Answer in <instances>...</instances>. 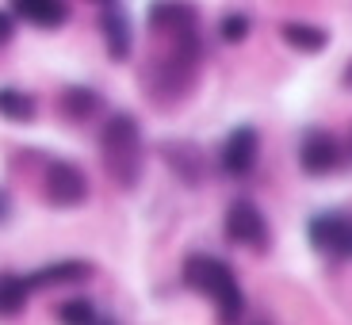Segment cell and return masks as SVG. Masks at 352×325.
Instances as JSON below:
<instances>
[{
  "label": "cell",
  "mask_w": 352,
  "mask_h": 325,
  "mask_svg": "<svg viewBox=\"0 0 352 325\" xmlns=\"http://www.w3.org/2000/svg\"><path fill=\"white\" fill-rule=\"evenodd\" d=\"M203 54H207V46H203L199 27L153 35V50L138 73L142 96L150 100L157 111H176L180 104H188L195 85H199Z\"/></svg>",
  "instance_id": "cell-1"
},
{
  "label": "cell",
  "mask_w": 352,
  "mask_h": 325,
  "mask_svg": "<svg viewBox=\"0 0 352 325\" xmlns=\"http://www.w3.org/2000/svg\"><path fill=\"white\" fill-rule=\"evenodd\" d=\"M100 165L119 192H134L146 172V138L131 111H111L100 126Z\"/></svg>",
  "instance_id": "cell-2"
},
{
  "label": "cell",
  "mask_w": 352,
  "mask_h": 325,
  "mask_svg": "<svg viewBox=\"0 0 352 325\" xmlns=\"http://www.w3.org/2000/svg\"><path fill=\"white\" fill-rule=\"evenodd\" d=\"M180 280L184 287H192L195 295L211 299L219 325H241L245 322V291L238 283V272L230 268L222 256L211 253H192L180 268Z\"/></svg>",
  "instance_id": "cell-3"
},
{
  "label": "cell",
  "mask_w": 352,
  "mask_h": 325,
  "mask_svg": "<svg viewBox=\"0 0 352 325\" xmlns=\"http://www.w3.org/2000/svg\"><path fill=\"white\" fill-rule=\"evenodd\" d=\"M35 192L43 195V203L54 207V211H73V207H80V203L88 199V176L77 161L38 153Z\"/></svg>",
  "instance_id": "cell-4"
},
{
  "label": "cell",
  "mask_w": 352,
  "mask_h": 325,
  "mask_svg": "<svg viewBox=\"0 0 352 325\" xmlns=\"http://www.w3.org/2000/svg\"><path fill=\"white\" fill-rule=\"evenodd\" d=\"M307 241L322 260L349 264L352 260V211L329 207V211L310 214L307 222Z\"/></svg>",
  "instance_id": "cell-5"
},
{
  "label": "cell",
  "mask_w": 352,
  "mask_h": 325,
  "mask_svg": "<svg viewBox=\"0 0 352 325\" xmlns=\"http://www.w3.org/2000/svg\"><path fill=\"white\" fill-rule=\"evenodd\" d=\"M222 229H226V241L230 245L245 249V253H268L272 249V226L264 218V211L256 207L253 199L238 195V199H230L226 214H222Z\"/></svg>",
  "instance_id": "cell-6"
},
{
  "label": "cell",
  "mask_w": 352,
  "mask_h": 325,
  "mask_svg": "<svg viewBox=\"0 0 352 325\" xmlns=\"http://www.w3.org/2000/svg\"><path fill=\"white\" fill-rule=\"evenodd\" d=\"M299 168L314 180L341 172V138L326 126H310L299 134Z\"/></svg>",
  "instance_id": "cell-7"
},
{
  "label": "cell",
  "mask_w": 352,
  "mask_h": 325,
  "mask_svg": "<svg viewBox=\"0 0 352 325\" xmlns=\"http://www.w3.org/2000/svg\"><path fill=\"white\" fill-rule=\"evenodd\" d=\"M157 153H161V161L168 165V172H173L180 184H188V188L207 184L211 161H207V153H203L199 142H192V138H165L157 146Z\"/></svg>",
  "instance_id": "cell-8"
},
{
  "label": "cell",
  "mask_w": 352,
  "mask_h": 325,
  "mask_svg": "<svg viewBox=\"0 0 352 325\" xmlns=\"http://www.w3.org/2000/svg\"><path fill=\"white\" fill-rule=\"evenodd\" d=\"M256 161H261V131L249 123L234 126V131L222 138V150H219V168L234 180H245L253 176Z\"/></svg>",
  "instance_id": "cell-9"
},
{
  "label": "cell",
  "mask_w": 352,
  "mask_h": 325,
  "mask_svg": "<svg viewBox=\"0 0 352 325\" xmlns=\"http://www.w3.org/2000/svg\"><path fill=\"white\" fill-rule=\"evenodd\" d=\"M96 27H100V38H104V50L115 65L131 62L134 54V23L126 16L123 4H100V16H96Z\"/></svg>",
  "instance_id": "cell-10"
},
{
  "label": "cell",
  "mask_w": 352,
  "mask_h": 325,
  "mask_svg": "<svg viewBox=\"0 0 352 325\" xmlns=\"http://www.w3.org/2000/svg\"><path fill=\"white\" fill-rule=\"evenodd\" d=\"M92 264L88 260H77V256H65V260H50L35 272H27V287L31 295L35 291H65V287H80L85 280H92Z\"/></svg>",
  "instance_id": "cell-11"
},
{
  "label": "cell",
  "mask_w": 352,
  "mask_h": 325,
  "mask_svg": "<svg viewBox=\"0 0 352 325\" xmlns=\"http://www.w3.org/2000/svg\"><path fill=\"white\" fill-rule=\"evenodd\" d=\"M104 107H107L104 96L88 85H65L62 92H58V115H62L69 126H85V123H92V119H100Z\"/></svg>",
  "instance_id": "cell-12"
},
{
  "label": "cell",
  "mask_w": 352,
  "mask_h": 325,
  "mask_svg": "<svg viewBox=\"0 0 352 325\" xmlns=\"http://www.w3.org/2000/svg\"><path fill=\"white\" fill-rule=\"evenodd\" d=\"M69 4H62V0H19V4H12V16L23 19V23L38 27V31H58V27L69 23Z\"/></svg>",
  "instance_id": "cell-13"
},
{
  "label": "cell",
  "mask_w": 352,
  "mask_h": 325,
  "mask_svg": "<svg viewBox=\"0 0 352 325\" xmlns=\"http://www.w3.org/2000/svg\"><path fill=\"white\" fill-rule=\"evenodd\" d=\"M146 23H150L153 35L188 31V27H199V12H195L192 4H150V12H146Z\"/></svg>",
  "instance_id": "cell-14"
},
{
  "label": "cell",
  "mask_w": 352,
  "mask_h": 325,
  "mask_svg": "<svg viewBox=\"0 0 352 325\" xmlns=\"http://www.w3.org/2000/svg\"><path fill=\"white\" fill-rule=\"evenodd\" d=\"M280 38L299 54H322L329 46V31L318 23H307V19H287L280 27Z\"/></svg>",
  "instance_id": "cell-15"
},
{
  "label": "cell",
  "mask_w": 352,
  "mask_h": 325,
  "mask_svg": "<svg viewBox=\"0 0 352 325\" xmlns=\"http://www.w3.org/2000/svg\"><path fill=\"white\" fill-rule=\"evenodd\" d=\"M31 302V287H27V276L19 272H0V322H12L19 317Z\"/></svg>",
  "instance_id": "cell-16"
},
{
  "label": "cell",
  "mask_w": 352,
  "mask_h": 325,
  "mask_svg": "<svg viewBox=\"0 0 352 325\" xmlns=\"http://www.w3.org/2000/svg\"><path fill=\"white\" fill-rule=\"evenodd\" d=\"M0 119H8V123H35V119H38L35 92L4 85V88H0Z\"/></svg>",
  "instance_id": "cell-17"
},
{
  "label": "cell",
  "mask_w": 352,
  "mask_h": 325,
  "mask_svg": "<svg viewBox=\"0 0 352 325\" xmlns=\"http://www.w3.org/2000/svg\"><path fill=\"white\" fill-rule=\"evenodd\" d=\"M54 317H58V325H96L100 322V306L92 299H85V295H69V299L58 302Z\"/></svg>",
  "instance_id": "cell-18"
},
{
  "label": "cell",
  "mask_w": 352,
  "mask_h": 325,
  "mask_svg": "<svg viewBox=\"0 0 352 325\" xmlns=\"http://www.w3.org/2000/svg\"><path fill=\"white\" fill-rule=\"evenodd\" d=\"M249 31H253V16H249V12H222L219 38L226 46H241L249 38Z\"/></svg>",
  "instance_id": "cell-19"
},
{
  "label": "cell",
  "mask_w": 352,
  "mask_h": 325,
  "mask_svg": "<svg viewBox=\"0 0 352 325\" xmlns=\"http://www.w3.org/2000/svg\"><path fill=\"white\" fill-rule=\"evenodd\" d=\"M16 38V16L12 8H0V46H8Z\"/></svg>",
  "instance_id": "cell-20"
},
{
  "label": "cell",
  "mask_w": 352,
  "mask_h": 325,
  "mask_svg": "<svg viewBox=\"0 0 352 325\" xmlns=\"http://www.w3.org/2000/svg\"><path fill=\"white\" fill-rule=\"evenodd\" d=\"M349 168H352V123L341 138V172H349Z\"/></svg>",
  "instance_id": "cell-21"
},
{
  "label": "cell",
  "mask_w": 352,
  "mask_h": 325,
  "mask_svg": "<svg viewBox=\"0 0 352 325\" xmlns=\"http://www.w3.org/2000/svg\"><path fill=\"white\" fill-rule=\"evenodd\" d=\"M12 211H16V207H12V195L0 188V226H8L12 222Z\"/></svg>",
  "instance_id": "cell-22"
},
{
  "label": "cell",
  "mask_w": 352,
  "mask_h": 325,
  "mask_svg": "<svg viewBox=\"0 0 352 325\" xmlns=\"http://www.w3.org/2000/svg\"><path fill=\"white\" fill-rule=\"evenodd\" d=\"M341 85H344V88H349V92H352V58H349V62H344V69H341Z\"/></svg>",
  "instance_id": "cell-23"
},
{
  "label": "cell",
  "mask_w": 352,
  "mask_h": 325,
  "mask_svg": "<svg viewBox=\"0 0 352 325\" xmlns=\"http://www.w3.org/2000/svg\"><path fill=\"white\" fill-rule=\"evenodd\" d=\"M96 325H123V322H119V317H111V314H100Z\"/></svg>",
  "instance_id": "cell-24"
},
{
  "label": "cell",
  "mask_w": 352,
  "mask_h": 325,
  "mask_svg": "<svg viewBox=\"0 0 352 325\" xmlns=\"http://www.w3.org/2000/svg\"><path fill=\"white\" fill-rule=\"evenodd\" d=\"M253 325H276V322H268V317H261V322H253Z\"/></svg>",
  "instance_id": "cell-25"
}]
</instances>
